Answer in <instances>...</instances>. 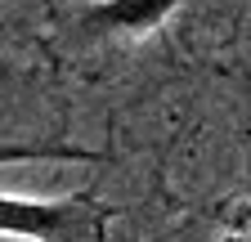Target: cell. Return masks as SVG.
<instances>
[{
	"instance_id": "obj_1",
	"label": "cell",
	"mask_w": 251,
	"mask_h": 242,
	"mask_svg": "<svg viewBox=\"0 0 251 242\" xmlns=\"http://www.w3.org/2000/svg\"><path fill=\"white\" fill-rule=\"evenodd\" d=\"M112 206L94 197V189L68 197H0V233L5 242H112Z\"/></svg>"
},
{
	"instance_id": "obj_2",
	"label": "cell",
	"mask_w": 251,
	"mask_h": 242,
	"mask_svg": "<svg viewBox=\"0 0 251 242\" xmlns=\"http://www.w3.org/2000/svg\"><path fill=\"white\" fill-rule=\"evenodd\" d=\"M179 9V0H90L72 14V41H144Z\"/></svg>"
},
{
	"instance_id": "obj_3",
	"label": "cell",
	"mask_w": 251,
	"mask_h": 242,
	"mask_svg": "<svg viewBox=\"0 0 251 242\" xmlns=\"http://www.w3.org/2000/svg\"><path fill=\"white\" fill-rule=\"evenodd\" d=\"M225 242H251V202H247V206H238V216L229 220Z\"/></svg>"
}]
</instances>
